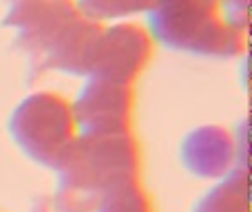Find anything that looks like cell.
Masks as SVG:
<instances>
[{"mask_svg":"<svg viewBox=\"0 0 252 212\" xmlns=\"http://www.w3.org/2000/svg\"><path fill=\"white\" fill-rule=\"evenodd\" d=\"M219 11L230 27L248 33V0H219Z\"/></svg>","mask_w":252,"mask_h":212,"instance_id":"11","label":"cell"},{"mask_svg":"<svg viewBox=\"0 0 252 212\" xmlns=\"http://www.w3.org/2000/svg\"><path fill=\"white\" fill-rule=\"evenodd\" d=\"M33 212H51V210H33Z\"/></svg>","mask_w":252,"mask_h":212,"instance_id":"13","label":"cell"},{"mask_svg":"<svg viewBox=\"0 0 252 212\" xmlns=\"http://www.w3.org/2000/svg\"><path fill=\"white\" fill-rule=\"evenodd\" d=\"M78 133L115 135L133 130L135 91L126 84L87 78L75 102H71Z\"/></svg>","mask_w":252,"mask_h":212,"instance_id":"6","label":"cell"},{"mask_svg":"<svg viewBox=\"0 0 252 212\" xmlns=\"http://www.w3.org/2000/svg\"><path fill=\"white\" fill-rule=\"evenodd\" d=\"M73 4L84 18L97 22V25L144 16L148 9L146 0H73Z\"/></svg>","mask_w":252,"mask_h":212,"instance_id":"9","label":"cell"},{"mask_svg":"<svg viewBox=\"0 0 252 212\" xmlns=\"http://www.w3.org/2000/svg\"><path fill=\"white\" fill-rule=\"evenodd\" d=\"M179 157L188 173L201 179H221L235 166L246 168L237 139L221 126H199L182 139Z\"/></svg>","mask_w":252,"mask_h":212,"instance_id":"7","label":"cell"},{"mask_svg":"<svg viewBox=\"0 0 252 212\" xmlns=\"http://www.w3.org/2000/svg\"><path fill=\"white\" fill-rule=\"evenodd\" d=\"M9 135L33 164L58 170L80 133L66 97L53 91H35L13 108Z\"/></svg>","mask_w":252,"mask_h":212,"instance_id":"4","label":"cell"},{"mask_svg":"<svg viewBox=\"0 0 252 212\" xmlns=\"http://www.w3.org/2000/svg\"><path fill=\"white\" fill-rule=\"evenodd\" d=\"M155 42L144 25L128 20L102 25L95 40L87 78L133 87L135 80L151 64Z\"/></svg>","mask_w":252,"mask_h":212,"instance_id":"5","label":"cell"},{"mask_svg":"<svg viewBox=\"0 0 252 212\" xmlns=\"http://www.w3.org/2000/svg\"><path fill=\"white\" fill-rule=\"evenodd\" d=\"M93 212H155V208L142 179H135L106 195Z\"/></svg>","mask_w":252,"mask_h":212,"instance_id":"10","label":"cell"},{"mask_svg":"<svg viewBox=\"0 0 252 212\" xmlns=\"http://www.w3.org/2000/svg\"><path fill=\"white\" fill-rule=\"evenodd\" d=\"M192 212H248V168L235 166L199 201Z\"/></svg>","mask_w":252,"mask_h":212,"instance_id":"8","label":"cell"},{"mask_svg":"<svg viewBox=\"0 0 252 212\" xmlns=\"http://www.w3.org/2000/svg\"><path fill=\"white\" fill-rule=\"evenodd\" d=\"M144 18L153 42L177 53L230 60L248 44L246 31L223 20L219 0H157Z\"/></svg>","mask_w":252,"mask_h":212,"instance_id":"3","label":"cell"},{"mask_svg":"<svg viewBox=\"0 0 252 212\" xmlns=\"http://www.w3.org/2000/svg\"><path fill=\"white\" fill-rule=\"evenodd\" d=\"M2 27L13 31L16 47L33 73L87 78L102 25L84 18L73 0H9Z\"/></svg>","mask_w":252,"mask_h":212,"instance_id":"1","label":"cell"},{"mask_svg":"<svg viewBox=\"0 0 252 212\" xmlns=\"http://www.w3.org/2000/svg\"><path fill=\"white\" fill-rule=\"evenodd\" d=\"M53 212H93L106 195L142 175V151L130 133L78 135L56 170Z\"/></svg>","mask_w":252,"mask_h":212,"instance_id":"2","label":"cell"},{"mask_svg":"<svg viewBox=\"0 0 252 212\" xmlns=\"http://www.w3.org/2000/svg\"><path fill=\"white\" fill-rule=\"evenodd\" d=\"M146 2H148V9H151V7H153V4H155V2H157V0H146ZM148 9H146V11H148Z\"/></svg>","mask_w":252,"mask_h":212,"instance_id":"12","label":"cell"}]
</instances>
